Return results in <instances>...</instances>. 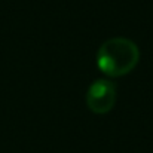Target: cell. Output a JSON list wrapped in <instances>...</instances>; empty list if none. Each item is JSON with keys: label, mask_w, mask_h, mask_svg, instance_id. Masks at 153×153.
<instances>
[{"label": "cell", "mask_w": 153, "mask_h": 153, "mask_svg": "<svg viewBox=\"0 0 153 153\" xmlns=\"http://www.w3.org/2000/svg\"><path fill=\"white\" fill-rule=\"evenodd\" d=\"M140 61L138 46L126 37L107 39L97 52V65L104 74L120 77L131 73Z\"/></svg>", "instance_id": "6da1fadb"}, {"label": "cell", "mask_w": 153, "mask_h": 153, "mask_svg": "<svg viewBox=\"0 0 153 153\" xmlns=\"http://www.w3.org/2000/svg\"><path fill=\"white\" fill-rule=\"evenodd\" d=\"M116 104V86L107 79H97L86 91V105L95 114L108 113Z\"/></svg>", "instance_id": "7a4b0ae2"}]
</instances>
